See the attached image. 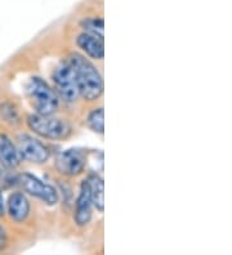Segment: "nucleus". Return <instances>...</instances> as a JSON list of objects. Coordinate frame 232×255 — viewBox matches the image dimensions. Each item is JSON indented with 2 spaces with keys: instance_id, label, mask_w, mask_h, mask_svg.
I'll return each instance as SVG.
<instances>
[{
  "instance_id": "f257e3e1",
  "label": "nucleus",
  "mask_w": 232,
  "mask_h": 255,
  "mask_svg": "<svg viewBox=\"0 0 232 255\" xmlns=\"http://www.w3.org/2000/svg\"><path fill=\"white\" fill-rule=\"evenodd\" d=\"M67 62L74 71L79 94L87 101L98 100L103 93V80L98 69L79 53L70 54Z\"/></svg>"
},
{
  "instance_id": "f03ea898",
  "label": "nucleus",
  "mask_w": 232,
  "mask_h": 255,
  "mask_svg": "<svg viewBox=\"0 0 232 255\" xmlns=\"http://www.w3.org/2000/svg\"><path fill=\"white\" fill-rule=\"evenodd\" d=\"M26 96L39 115H53L58 109L59 100L57 93L46 84V81L37 76H32L27 81Z\"/></svg>"
},
{
  "instance_id": "7ed1b4c3",
  "label": "nucleus",
  "mask_w": 232,
  "mask_h": 255,
  "mask_svg": "<svg viewBox=\"0 0 232 255\" xmlns=\"http://www.w3.org/2000/svg\"><path fill=\"white\" fill-rule=\"evenodd\" d=\"M27 124L34 133L46 139H66L71 134V125L63 119L52 118V115H30Z\"/></svg>"
},
{
  "instance_id": "20e7f679",
  "label": "nucleus",
  "mask_w": 232,
  "mask_h": 255,
  "mask_svg": "<svg viewBox=\"0 0 232 255\" xmlns=\"http://www.w3.org/2000/svg\"><path fill=\"white\" fill-rule=\"evenodd\" d=\"M53 81L59 96L66 102H75L79 97L76 80L72 67L67 61H62L53 71Z\"/></svg>"
},
{
  "instance_id": "39448f33",
  "label": "nucleus",
  "mask_w": 232,
  "mask_h": 255,
  "mask_svg": "<svg viewBox=\"0 0 232 255\" xmlns=\"http://www.w3.org/2000/svg\"><path fill=\"white\" fill-rule=\"evenodd\" d=\"M17 149L21 159L35 164H43L50 156L49 148L45 144L27 134H21L17 138Z\"/></svg>"
},
{
  "instance_id": "423d86ee",
  "label": "nucleus",
  "mask_w": 232,
  "mask_h": 255,
  "mask_svg": "<svg viewBox=\"0 0 232 255\" xmlns=\"http://www.w3.org/2000/svg\"><path fill=\"white\" fill-rule=\"evenodd\" d=\"M19 182H21L22 188L28 195L41 200L43 202H45L46 205H56L58 202V193L54 190V187L48 183H44L43 181H40L35 175L30 174V173H25V174L21 175Z\"/></svg>"
},
{
  "instance_id": "0eeeda50",
  "label": "nucleus",
  "mask_w": 232,
  "mask_h": 255,
  "mask_svg": "<svg viewBox=\"0 0 232 255\" xmlns=\"http://www.w3.org/2000/svg\"><path fill=\"white\" fill-rule=\"evenodd\" d=\"M87 162V155L80 148L66 149L57 157V169L62 174L74 175L80 174Z\"/></svg>"
},
{
  "instance_id": "6e6552de",
  "label": "nucleus",
  "mask_w": 232,
  "mask_h": 255,
  "mask_svg": "<svg viewBox=\"0 0 232 255\" xmlns=\"http://www.w3.org/2000/svg\"><path fill=\"white\" fill-rule=\"evenodd\" d=\"M92 197L88 181H84L80 186V193L76 200V208H75V223L80 227L87 226L92 219Z\"/></svg>"
},
{
  "instance_id": "1a4fd4ad",
  "label": "nucleus",
  "mask_w": 232,
  "mask_h": 255,
  "mask_svg": "<svg viewBox=\"0 0 232 255\" xmlns=\"http://www.w3.org/2000/svg\"><path fill=\"white\" fill-rule=\"evenodd\" d=\"M21 156L17 146L6 134L0 133V164L6 169H14L19 165Z\"/></svg>"
},
{
  "instance_id": "9d476101",
  "label": "nucleus",
  "mask_w": 232,
  "mask_h": 255,
  "mask_svg": "<svg viewBox=\"0 0 232 255\" xmlns=\"http://www.w3.org/2000/svg\"><path fill=\"white\" fill-rule=\"evenodd\" d=\"M76 43L92 58L102 59L103 56H105L103 39L96 36V35H92L89 32H83V34L77 36Z\"/></svg>"
},
{
  "instance_id": "9b49d317",
  "label": "nucleus",
  "mask_w": 232,
  "mask_h": 255,
  "mask_svg": "<svg viewBox=\"0 0 232 255\" xmlns=\"http://www.w3.org/2000/svg\"><path fill=\"white\" fill-rule=\"evenodd\" d=\"M8 214L14 222H23L30 214V202L21 192H14L8 200Z\"/></svg>"
},
{
  "instance_id": "f8f14e48",
  "label": "nucleus",
  "mask_w": 232,
  "mask_h": 255,
  "mask_svg": "<svg viewBox=\"0 0 232 255\" xmlns=\"http://www.w3.org/2000/svg\"><path fill=\"white\" fill-rule=\"evenodd\" d=\"M89 184L90 197H92L93 206L98 210L99 213L103 212L105 208V183L103 179L99 175L93 174L87 179Z\"/></svg>"
},
{
  "instance_id": "ddd939ff",
  "label": "nucleus",
  "mask_w": 232,
  "mask_h": 255,
  "mask_svg": "<svg viewBox=\"0 0 232 255\" xmlns=\"http://www.w3.org/2000/svg\"><path fill=\"white\" fill-rule=\"evenodd\" d=\"M103 115H105L103 109L102 107H99V109L93 110L89 114V116H88V127H89L93 131H96V133L98 134H103V131H105V120H103Z\"/></svg>"
},
{
  "instance_id": "4468645a",
  "label": "nucleus",
  "mask_w": 232,
  "mask_h": 255,
  "mask_svg": "<svg viewBox=\"0 0 232 255\" xmlns=\"http://www.w3.org/2000/svg\"><path fill=\"white\" fill-rule=\"evenodd\" d=\"M81 26L85 30V32H89L92 35H96V36L103 39V27H105V23H103L102 18H87L81 22Z\"/></svg>"
},
{
  "instance_id": "2eb2a0df",
  "label": "nucleus",
  "mask_w": 232,
  "mask_h": 255,
  "mask_svg": "<svg viewBox=\"0 0 232 255\" xmlns=\"http://www.w3.org/2000/svg\"><path fill=\"white\" fill-rule=\"evenodd\" d=\"M0 118L3 119L4 122L8 124H17L19 120L18 112L10 103H3L0 106Z\"/></svg>"
},
{
  "instance_id": "dca6fc26",
  "label": "nucleus",
  "mask_w": 232,
  "mask_h": 255,
  "mask_svg": "<svg viewBox=\"0 0 232 255\" xmlns=\"http://www.w3.org/2000/svg\"><path fill=\"white\" fill-rule=\"evenodd\" d=\"M6 248V234L3 227L0 226V252Z\"/></svg>"
},
{
  "instance_id": "f3484780",
  "label": "nucleus",
  "mask_w": 232,
  "mask_h": 255,
  "mask_svg": "<svg viewBox=\"0 0 232 255\" xmlns=\"http://www.w3.org/2000/svg\"><path fill=\"white\" fill-rule=\"evenodd\" d=\"M4 215V199L3 195H1V191H0V217Z\"/></svg>"
}]
</instances>
